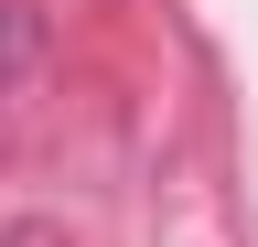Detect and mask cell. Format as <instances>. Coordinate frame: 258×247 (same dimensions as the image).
I'll return each instance as SVG.
<instances>
[{
    "instance_id": "obj_1",
    "label": "cell",
    "mask_w": 258,
    "mask_h": 247,
    "mask_svg": "<svg viewBox=\"0 0 258 247\" xmlns=\"http://www.w3.org/2000/svg\"><path fill=\"white\" fill-rule=\"evenodd\" d=\"M32 65H43V0H0V118L22 108Z\"/></svg>"
}]
</instances>
